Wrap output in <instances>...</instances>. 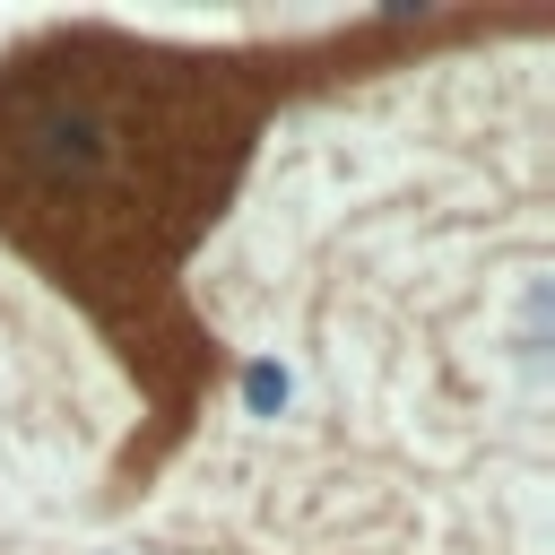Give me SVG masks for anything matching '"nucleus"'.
<instances>
[{"label": "nucleus", "mask_w": 555, "mask_h": 555, "mask_svg": "<svg viewBox=\"0 0 555 555\" xmlns=\"http://www.w3.org/2000/svg\"><path fill=\"white\" fill-rule=\"evenodd\" d=\"M286 390H295V382H286V364H278V356H251V364H243V408H251V416H278V408H286Z\"/></svg>", "instance_id": "1"}]
</instances>
